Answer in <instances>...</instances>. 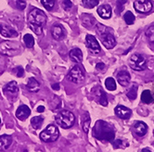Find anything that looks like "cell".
I'll return each instance as SVG.
<instances>
[{
	"instance_id": "6da1fadb",
	"label": "cell",
	"mask_w": 154,
	"mask_h": 152,
	"mask_svg": "<svg viewBox=\"0 0 154 152\" xmlns=\"http://www.w3.org/2000/svg\"><path fill=\"white\" fill-rule=\"evenodd\" d=\"M93 136L97 140L111 142L114 140L115 132L113 126L102 120L97 121L93 128Z\"/></svg>"
},
{
	"instance_id": "7a4b0ae2",
	"label": "cell",
	"mask_w": 154,
	"mask_h": 152,
	"mask_svg": "<svg viewBox=\"0 0 154 152\" xmlns=\"http://www.w3.org/2000/svg\"><path fill=\"white\" fill-rule=\"evenodd\" d=\"M47 21V16L41 9L35 8L29 13L28 23L30 28L34 31L36 35H41L43 31V26Z\"/></svg>"
},
{
	"instance_id": "3957f363",
	"label": "cell",
	"mask_w": 154,
	"mask_h": 152,
	"mask_svg": "<svg viewBox=\"0 0 154 152\" xmlns=\"http://www.w3.org/2000/svg\"><path fill=\"white\" fill-rule=\"evenodd\" d=\"M56 123L61 128H71L75 123V116L69 111H61L56 116Z\"/></svg>"
},
{
	"instance_id": "277c9868",
	"label": "cell",
	"mask_w": 154,
	"mask_h": 152,
	"mask_svg": "<svg viewBox=\"0 0 154 152\" xmlns=\"http://www.w3.org/2000/svg\"><path fill=\"white\" fill-rule=\"evenodd\" d=\"M20 47L18 43L12 41H4L0 43V53L5 56L13 57L20 52Z\"/></svg>"
},
{
	"instance_id": "5b68a950",
	"label": "cell",
	"mask_w": 154,
	"mask_h": 152,
	"mask_svg": "<svg viewBox=\"0 0 154 152\" xmlns=\"http://www.w3.org/2000/svg\"><path fill=\"white\" fill-rule=\"evenodd\" d=\"M60 136V131L57 126L53 124L48 125L44 131L40 134V138L46 143H50L56 141Z\"/></svg>"
},
{
	"instance_id": "8992f818",
	"label": "cell",
	"mask_w": 154,
	"mask_h": 152,
	"mask_svg": "<svg viewBox=\"0 0 154 152\" xmlns=\"http://www.w3.org/2000/svg\"><path fill=\"white\" fill-rule=\"evenodd\" d=\"M129 65L130 67L137 71L145 70L147 67V61L145 58L140 54H134L129 59Z\"/></svg>"
},
{
	"instance_id": "52a82bcc",
	"label": "cell",
	"mask_w": 154,
	"mask_h": 152,
	"mask_svg": "<svg viewBox=\"0 0 154 152\" xmlns=\"http://www.w3.org/2000/svg\"><path fill=\"white\" fill-rule=\"evenodd\" d=\"M84 79H85V71L79 65H75L68 73V80L72 83L79 84Z\"/></svg>"
},
{
	"instance_id": "ba28073f",
	"label": "cell",
	"mask_w": 154,
	"mask_h": 152,
	"mask_svg": "<svg viewBox=\"0 0 154 152\" xmlns=\"http://www.w3.org/2000/svg\"><path fill=\"white\" fill-rule=\"evenodd\" d=\"M97 32L100 35L102 44H103V46H105V47L107 49H112L114 47V46L116 45V41H115L113 35H112L111 32H105V31L100 32L98 30L97 31Z\"/></svg>"
},
{
	"instance_id": "9c48e42d",
	"label": "cell",
	"mask_w": 154,
	"mask_h": 152,
	"mask_svg": "<svg viewBox=\"0 0 154 152\" xmlns=\"http://www.w3.org/2000/svg\"><path fill=\"white\" fill-rule=\"evenodd\" d=\"M134 8L137 12L148 13L152 8V3L150 0H136L134 3Z\"/></svg>"
},
{
	"instance_id": "30bf717a",
	"label": "cell",
	"mask_w": 154,
	"mask_h": 152,
	"mask_svg": "<svg viewBox=\"0 0 154 152\" xmlns=\"http://www.w3.org/2000/svg\"><path fill=\"white\" fill-rule=\"evenodd\" d=\"M85 42H86L87 48H88L93 54H98L100 52V46L98 44V42L97 41V39L95 38V36L87 35Z\"/></svg>"
},
{
	"instance_id": "8fae6325",
	"label": "cell",
	"mask_w": 154,
	"mask_h": 152,
	"mask_svg": "<svg viewBox=\"0 0 154 152\" xmlns=\"http://www.w3.org/2000/svg\"><path fill=\"white\" fill-rule=\"evenodd\" d=\"M115 114L121 118L124 119V120H126V119H129L132 115V111L130 108L123 106V105H119L115 108Z\"/></svg>"
},
{
	"instance_id": "7c38bea8",
	"label": "cell",
	"mask_w": 154,
	"mask_h": 152,
	"mask_svg": "<svg viewBox=\"0 0 154 152\" xmlns=\"http://www.w3.org/2000/svg\"><path fill=\"white\" fill-rule=\"evenodd\" d=\"M30 114H31V110L26 105L20 106L18 108V110L16 111V117L20 121L26 120V119L30 116Z\"/></svg>"
},
{
	"instance_id": "4fadbf2b",
	"label": "cell",
	"mask_w": 154,
	"mask_h": 152,
	"mask_svg": "<svg viewBox=\"0 0 154 152\" xmlns=\"http://www.w3.org/2000/svg\"><path fill=\"white\" fill-rule=\"evenodd\" d=\"M0 35L4 37H15L18 35V32L12 27L6 24H1L0 25Z\"/></svg>"
},
{
	"instance_id": "5bb4252c",
	"label": "cell",
	"mask_w": 154,
	"mask_h": 152,
	"mask_svg": "<svg viewBox=\"0 0 154 152\" xmlns=\"http://www.w3.org/2000/svg\"><path fill=\"white\" fill-rule=\"evenodd\" d=\"M97 14L100 16V18L107 20L109 19L112 16V8L109 5H102L97 8Z\"/></svg>"
},
{
	"instance_id": "9a60e30c",
	"label": "cell",
	"mask_w": 154,
	"mask_h": 152,
	"mask_svg": "<svg viewBox=\"0 0 154 152\" xmlns=\"http://www.w3.org/2000/svg\"><path fill=\"white\" fill-rule=\"evenodd\" d=\"M130 79H131L130 74L126 71H121L117 74V81L121 85H123V86L128 85V84L130 82Z\"/></svg>"
},
{
	"instance_id": "2e32d148",
	"label": "cell",
	"mask_w": 154,
	"mask_h": 152,
	"mask_svg": "<svg viewBox=\"0 0 154 152\" xmlns=\"http://www.w3.org/2000/svg\"><path fill=\"white\" fill-rule=\"evenodd\" d=\"M52 36L56 40H62L65 37V30L61 25H55L52 28Z\"/></svg>"
},
{
	"instance_id": "e0dca14e",
	"label": "cell",
	"mask_w": 154,
	"mask_h": 152,
	"mask_svg": "<svg viewBox=\"0 0 154 152\" xmlns=\"http://www.w3.org/2000/svg\"><path fill=\"white\" fill-rule=\"evenodd\" d=\"M148 126L145 123L143 122H137L134 125V132L138 136H144L147 134Z\"/></svg>"
},
{
	"instance_id": "ac0fdd59",
	"label": "cell",
	"mask_w": 154,
	"mask_h": 152,
	"mask_svg": "<svg viewBox=\"0 0 154 152\" xmlns=\"http://www.w3.org/2000/svg\"><path fill=\"white\" fill-rule=\"evenodd\" d=\"M12 143V137L10 135H1L0 136V151H6L8 149Z\"/></svg>"
},
{
	"instance_id": "d6986e66",
	"label": "cell",
	"mask_w": 154,
	"mask_h": 152,
	"mask_svg": "<svg viewBox=\"0 0 154 152\" xmlns=\"http://www.w3.org/2000/svg\"><path fill=\"white\" fill-rule=\"evenodd\" d=\"M70 58L77 63H81L83 60V53H82L81 49H79V48L72 49L70 51Z\"/></svg>"
},
{
	"instance_id": "ffe728a7",
	"label": "cell",
	"mask_w": 154,
	"mask_h": 152,
	"mask_svg": "<svg viewBox=\"0 0 154 152\" xmlns=\"http://www.w3.org/2000/svg\"><path fill=\"white\" fill-rule=\"evenodd\" d=\"M81 123H82V128L84 130V132L85 134L88 133L89 131V127H90V123H91V119H90V116L89 114L85 112L84 115H82V118H81Z\"/></svg>"
},
{
	"instance_id": "44dd1931",
	"label": "cell",
	"mask_w": 154,
	"mask_h": 152,
	"mask_svg": "<svg viewBox=\"0 0 154 152\" xmlns=\"http://www.w3.org/2000/svg\"><path fill=\"white\" fill-rule=\"evenodd\" d=\"M27 88L30 92H38L39 91V88H40V84L38 83V81H36L35 78H30L28 80V83H27Z\"/></svg>"
},
{
	"instance_id": "7402d4cb",
	"label": "cell",
	"mask_w": 154,
	"mask_h": 152,
	"mask_svg": "<svg viewBox=\"0 0 154 152\" xmlns=\"http://www.w3.org/2000/svg\"><path fill=\"white\" fill-rule=\"evenodd\" d=\"M82 20L83 23L85 27L87 28H91L96 24V20L92 17V15H88V14H84L82 15Z\"/></svg>"
},
{
	"instance_id": "603a6c76",
	"label": "cell",
	"mask_w": 154,
	"mask_h": 152,
	"mask_svg": "<svg viewBox=\"0 0 154 152\" xmlns=\"http://www.w3.org/2000/svg\"><path fill=\"white\" fill-rule=\"evenodd\" d=\"M141 100L142 102H144L145 104H151L154 101V97L149 90H145L142 92L141 95Z\"/></svg>"
},
{
	"instance_id": "cb8c5ba5",
	"label": "cell",
	"mask_w": 154,
	"mask_h": 152,
	"mask_svg": "<svg viewBox=\"0 0 154 152\" xmlns=\"http://www.w3.org/2000/svg\"><path fill=\"white\" fill-rule=\"evenodd\" d=\"M5 92L6 93H9V94H17L18 91H19V87H18V84L16 82L12 81V82H10L8 83L6 86H5V88H4Z\"/></svg>"
},
{
	"instance_id": "d4e9b609",
	"label": "cell",
	"mask_w": 154,
	"mask_h": 152,
	"mask_svg": "<svg viewBox=\"0 0 154 152\" xmlns=\"http://www.w3.org/2000/svg\"><path fill=\"white\" fill-rule=\"evenodd\" d=\"M43 123H44V118L41 117V116L34 117V118H32V120H31V125L32 126V128L35 129V130L40 129Z\"/></svg>"
},
{
	"instance_id": "484cf974",
	"label": "cell",
	"mask_w": 154,
	"mask_h": 152,
	"mask_svg": "<svg viewBox=\"0 0 154 152\" xmlns=\"http://www.w3.org/2000/svg\"><path fill=\"white\" fill-rule=\"evenodd\" d=\"M23 42L25 46L28 47V48H32L34 47V45H35V39L32 37L31 35L29 34H26L24 36H23Z\"/></svg>"
},
{
	"instance_id": "4316f807",
	"label": "cell",
	"mask_w": 154,
	"mask_h": 152,
	"mask_svg": "<svg viewBox=\"0 0 154 152\" xmlns=\"http://www.w3.org/2000/svg\"><path fill=\"white\" fill-rule=\"evenodd\" d=\"M105 86L106 88L109 91H113L116 89V83L115 80L112 77H109L105 80Z\"/></svg>"
},
{
	"instance_id": "83f0119b",
	"label": "cell",
	"mask_w": 154,
	"mask_h": 152,
	"mask_svg": "<svg viewBox=\"0 0 154 152\" xmlns=\"http://www.w3.org/2000/svg\"><path fill=\"white\" fill-rule=\"evenodd\" d=\"M83 6L86 8H93L100 3V0H82Z\"/></svg>"
},
{
	"instance_id": "f1b7e54d",
	"label": "cell",
	"mask_w": 154,
	"mask_h": 152,
	"mask_svg": "<svg viewBox=\"0 0 154 152\" xmlns=\"http://www.w3.org/2000/svg\"><path fill=\"white\" fill-rule=\"evenodd\" d=\"M112 146L116 149L117 148H125V147H128V143L125 142V141L122 139H116V140H113Z\"/></svg>"
},
{
	"instance_id": "f546056e",
	"label": "cell",
	"mask_w": 154,
	"mask_h": 152,
	"mask_svg": "<svg viewBox=\"0 0 154 152\" xmlns=\"http://www.w3.org/2000/svg\"><path fill=\"white\" fill-rule=\"evenodd\" d=\"M41 3L43 5V7L45 8L48 10H51L54 6L55 3H56V0H41Z\"/></svg>"
},
{
	"instance_id": "4dcf8cb0",
	"label": "cell",
	"mask_w": 154,
	"mask_h": 152,
	"mask_svg": "<svg viewBox=\"0 0 154 152\" xmlns=\"http://www.w3.org/2000/svg\"><path fill=\"white\" fill-rule=\"evenodd\" d=\"M124 18H125V23H126L128 25H131V24H133V23H134V21H135V16H134V14L132 13L131 11H127V12L125 14Z\"/></svg>"
},
{
	"instance_id": "1f68e13d",
	"label": "cell",
	"mask_w": 154,
	"mask_h": 152,
	"mask_svg": "<svg viewBox=\"0 0 154 152\" xmlns=\"http://www.w3.org/2000/svg\"><path fill=\"white\" fill-rule=\"evenodd\" d=\"M137 86H133L128 92H127V96L129 97V99L131 100H134L136 99L137 97Z\"/></svg>"
},
{
	"instance_id": "d6a6232c",
	"label": "cell",
	"mask_w": 154,
	"mask_h": 152,
	"mask_svg": "<svg viewBox=\"0 0 154 152\" xmlns=\"http://www.w3.org/2000/svg\"><path fill=\"white\" fill-rule=\"evenodd\" d=\"M146 35L151 43H154V25H151L146 32Z\"/></svg>"
},
{
	"instance_id": "836d02e7",
	"label": "cell",
	"mask_w": 154,
	"mask_h": 152,
	"mask_svg": "<svg viewBox=\"0 0 154 152\" xmlns=\"http://www.w3.org/2000/svg\"><path fill=\"white\" fill-rule=\"evenodd\" d=\"M100 103L102 105V106H107L108 105V99H107V96L105 94V92L100 88Z\"/></svg>"
},
{
	"instance_id": "e575fe53",
	"label": "cell",
	"mask_w": 154,
	"mask_h": 152,
	"mask_svg": "<svg viewBox=\"0 0 154 152\" xmlns=\"http://www.w3.org/2000/svg\"><path fill=\"white\" fill-rule=\"evenodd\" d=\"M127 3V0H117V12L121 13L124 10L125 5Z\"/></svg>"
},
{
	"instance_id": "d590c367",
	"label": "cell",
	"mask_w": 154,
	"mask_h": 152,
	"mask_svg": "<svg viewBox=\"0 0 154 152\" xmlns=\"http://www.w3.org/2000/svg\"><path fill=\"white\" fill-rule=\"evenodd\" d=\"M15 3H16V7L17 8L20 9V10H23L26 8V3L23 0H15Z\"/></svg>"
},
{
	"instance_id": "8d00e7d4",
	"label": "cell",
	"mask_w": 154,
	"mask_h": 152,
	"mask_svg": "<svg viewBox=\"0 0 154 152\" xmlns=\"http://www.w3.org/2000/svg\"><path fill=\"white\" fill-rule=\"evenodd\" d=\"M62 7H63V8H64V9L68 10V9L72 8V1H70V0H64L63 3H62Z\"/></svg>"
},
{
	"instance_id": "74e56055",
	"label": "cell",
	"mask_w": 154,
	"mask_h": 152,
	"mask_svg": "<svg viewBox=\"0 0 154 152\" xmlns=\"http://www.w3.org/2000/svg\"><path fill=\"white\" fill-rule=\"evenodd\" d=\"M16 71H17V76H18V77H21V76H23V73H24V71H23V69L21 68V67L16 68Z\"/></svg>"
},
{
	"instance_id": "f35d334b",
	"label": "cell",
	"mask_w": 154,
	"mask_h": 152,
	"mask_svg": "<svg viewBox=\"0 0 154 152\" xmlns=\"http://www.w3.org/2000/svg\"><path fill=\"white\" fill-rule=\"evenodd\" d=\"M104 68H105V64L104 63H97V70L102 71V70H104Z\"/></svg>"
},
{
	"instance_id": "ab89813d",
	"label": "cell",
	"mask_w": 154,
	"mask_h": 152,
	"mask_svg": "<svg viewBox=\"0 0 154 152\" xmlns=\"http://www.w3.org/2000/svg\"><path fill=\"white\" fill-rule=\"evenodd\" d=\"M52 88L54 90H59L60 89V84H59V83H56V84H52Z\"/></svg>"
},
{
	"instance_id": "60d3db41",
	"label": "cell",
	"mask_w": 154,
	"mask_h": 152,
	"mask_svg": "<svg viewBox=\"0 0 154 152\" xmlns=\"http://www.w3.org/2000/svg\"><path fill=\"white\" fill-rule=\"evenodd\" d=\"M37 112H44V111H45V107L44 106H39L37 108H36Z\"/></svg>"
},
{
	"instance_id": "b9f144b4",
	"label": "cell",
	"mask_w": 154,
	"mask_h": 152,
	"mask_svg": "<svg viewBox=\"0 0 154 152\" xmlns=\"http://www.w3.org/2000/svg\"><path fill=\"white\" fill-rule=\"evenodd\" d=\"M141 152H151V151L149 149H148V148H144V149H142Z\"/></svg>"
},
{
	"instance_id": "7bdbcfd3",
	"label": "cell",
	"mask_w": 154,
	"mask_h": 152,
	"mask_svg": "<svg viewBox=\"0 0 154 152\" xmlns=\"http://www.w3.org/2000/svg\"><path fill=\"white\" fill-rule=\"evenodd\" d=\"M0 123H1V119H0Z\"/></svg>"
}]
</instances>
